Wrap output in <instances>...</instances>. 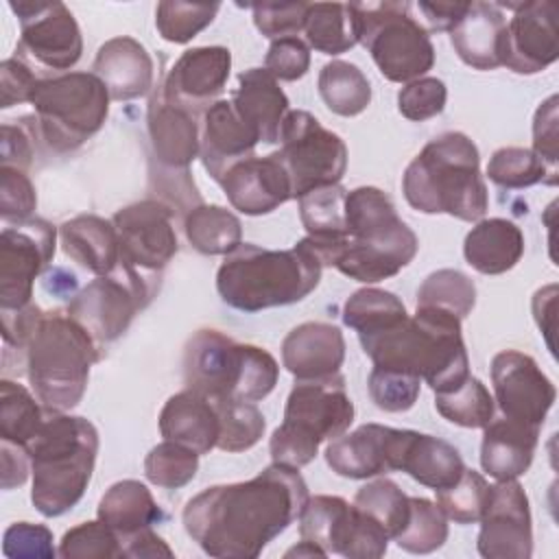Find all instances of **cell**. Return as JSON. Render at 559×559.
Returning <instances> with one entry per match:
<instances>
[{
    "mask_svg": "<svg viewBox=\"0 0 559 559\" xmlns=\"http://www.w3.org/2000/svg\"><path fill=\"white\" fill-rule=\"evenodd\" d=\"M98 343L68 312H41L26 343V373L37 400L66 413L74 408L85 389L92 365L100 358Z\"/></svg>",
    "mask_w": 559,
    "mask_h": 559,
    "instance_id": "obj_7",
    "label": "cell"
},
{
    "mask_svg": "<svg viewBox=\"0 0 559 559\" xmlns=\"http://www.w3.org/2000/svg\"><path fill=\"white\" fill-rule=\"evenodd\" d=\"M111 223L120 242V262L159 282V273L179 251L175 210L159 199H144L120 207Z\"/></svg>",
    "mask_w": 559,
    "mask_h": 559,
    "instance_id": "obj_15",
    "label": "cell"
},
{
    "mask_svg": "<svg viewBox=\"0 0 559 559\" xmlns=\"http://www.w3.org/2000/svg\"><path fill=\"white\" fill-rule=\"evenodd\" d=\"M0 461H2V489H13L26 483L31 472V456L26 448L0 439Z\"/></svg>",
    "mask_w": 559,
    "mask_h": 559,
    "instance_id": "obj_60",
    "label": "cell"
},
{
    "mask_svg": "<svg viewBox=\"0 0 559 559\" xmlns=\"http://www.w3.org/2000/svg\"><path fill=\"white\" fill-rule=\"evenodd\" d=\"M57 229L44 218L7 225L0 234V310L31 304L33 282L52 262Z\"/></svg>",
    "mask_w": 559,
    "mask_h": 559,
    "instance_id": "obj_16",
    "label": "cell"
},
{
    "mask_svg": "<svg viewBox=\"0 0 559 559\" xmlns=\"http://www.w3.org/2000/svg\"><path fill=\"white\" fill-rule=\"evenodd\" d=\"M146 129L153 157L157 159L159 170L168 175V183L175 181L183 192L199 199L194 181L190 179V164L201 153L197 114L170 103L159 87L148 100Z\"/></svg>",
    "mask_w": 559,
    "mask_h": 559,
    "instance_id": "obj_18",
    "label": "cell"
},
{
    "mask_svg": "<svg viewBox=\"0 0 559 559\" xmlns=\"http://www.w3.org/2000/svg\"><path fill=\"white\" fill-rule=\"evenodd\" d=\"M229 70V48L199 46L186 50L175 61L159 87L170 103L199 114L201 109H207L212 103H216V96L225 90Z\"/></svg>",
    "mask_w": 559,
    "mask_h": 559,
    "instance_id": "obj_23",
    "label": "cell"
},
{
    "mask_svg": "<svg viewBox=\"0 0 559 559\" xmlns=\"http://www.w3.org/2000/svg\"><path fill=\"white\" fill-rule=\"evenodd\" d=\"M419 11L428 22L430 31H450L467 11L469 2H426L421 0Z\"/></svg>",
    "mask_w": 559,
    "mask_h": 559,
    "instance_id": "obj_62",
    "label": "cell"
},
{
    "mask_svg": "<svg viewBox=\"0 0 559 559\" xmlns=\"http://www.w3.org/2000/svg\"><path fill=\"white\" fill-rule=\"evenodd\" d=\"M417 306L441 308L463 321L476 306V286L456 269H439L421 282L417 290Z\"/></svg>",
    "mask_w": 559,
    "mask_h": 559,
    "instance_id": "obj_46",
    "label": "cell"
},
{
    "mask_svg": "<svg viewBox=\"0 0 559 559\" xmlns=\"http://www.w3.org/2000/svg\"><path fill=\"white\" fill-rule=\"evenodd\" d=\"M37 205L35 186L26 170L2 166L0 168V216L7 225L24 223L33 218Z\"/></svg>",
    "mask_w": 559,
    "mask_h": 559,
    "instance_id": "obj_53",
    "label": "cell"
},
{
    "mask_svg": "<svg viewBox=\"0 0 559 559\" xmlns=\"http://www.w3.org/2000/svg\"><path fill=\"white\" fill-rule=\"evenodd\" d=\"M218 183L231 207L247 216L269 214L293 199L288 173L275 153L234 164Z\"/></svg>",
    "mask_w": 559,
    "mask_h": 559,
    "instance_id": "obj_24",
    "label": "cell"
},
{
    "mask_svg": "<svg viewBox=\"0 0 559 559\" xmlns=\"http://www.w3.org/2000/svg\"><path fill=\"white\" fill-rule=\"evenodd\" d=\"M231 103L238 116L255 131L262 144L280 142L282 124L290 111V103L269 70L251 68L240 72Z\"/></svg>",
    "mask_w": 559,
    "mask_h": 559,
    "instance_id": "obj_29",
    "label": "cell"
},
{
    "mask_svg": "<svg viewBox=\"0 0 559 559\" xmlns=\"http://www.w3.org/2000/svg\"><path fill=\"white\" fill-rule=\"evenodd\" d=\"M304 31L308 44L323 55H341L358 44L349 9L341 2H310Z\"/></svg>",
    "mask_w": 559,
    "mask_h": 559,
    "instance_id": "obj_41",
    "label": "cell"
},
{
    "mask_svg": "<svg viewBox=\"0 0 559 559\" xmlns=\"http://www.w3.org/2000/svg\"><path fill=\"white\" fill-rule=\"evenodd\" d=\"M183 231L192 249L203 255H227L242 238V225L234 212L221 205L199 203L188 210Z\"/></svg>",
    "mask_w": 559,
    "mask_h": 559,
    "instance_id": "obj_36",
    "label": "cell"
},
{
    "mask_svg": "<svg viewBox=\"0 0 559 559\" xmlns=\"http://www.w3.org/2000/svg\"><path fill=\"white\" fill-rule=\"evenodd\" d=\"M122 557L140 559V557H173V548L151 528L138 531L124 539H120Z\"/></svg>",
    "mask_w": 559,
    "mask_h": 559,
    "instance_id": "obj_61",
    "label": "cell"
},
{
    "mask_svg": "<svg viewBox=\"0 0 559 559\" xmlns=\"http://www.w3.org/2000/svg\"><path fill=\"white\" fill-rule=\"evenodd\" d=\"M513 11L504 31L502 66L515 74H537L557 61V7L548 0L500 4Z\"/></svg>",
    "mask_w": 559,
    "mask_h": 559,
    "instance_id": "obj_22",
    "label": "cell"
},
{
    "mask_svg": "<svg viewBox=\"0 0 559 559\" xmlns=\"http://www.w3.org/2000/svg\"><path fill=\"white\" fill-rule=\"evenodd\" d=\"M557 94L548 96L535 111L533 120V151L552 168H557Z\"/></svg>",
    "mask_w": 559,
    "mask_h": 559,
    "instance_id": "obj_58",
    "label": "cell"
},
{
    "mask_svg": "<svg viewBox=\"0 0 559 559\" xmlns=\"http://www.w3.org/2000/svg\"><path fill=\"white\" fill-rule=\"evenodd\" d=\"M9 7L20 20V52L50 70H70L81 59V28L63 2L17 0Z\"/></svg>",
    "mask_w": 559,
    "mask_h": 559,
    "instance_id": "obj_17",
    "label": "cell"
},
{
    "mask_svg": "<svg viewBox=\"0 0 559 559\" xmlns=\"http://www.w3.org/2000/svg\"><path fill=\"white\" fill-rule=\"evenodd\" d=\"M258 142L255 131L238 116L231 100H216L203 111L199 157L214 181H221L234 164L251 157Z\"/></svg>",
    "mask_w": 559,
    "mask_h": 559,
    "instance_id": "obj_25",
    "label": "cell"
},
{
    "mask_svg": "<svg viewBox=\"0 0 559 559\" xmlns=\"http://www.w3.org/2000/svg\"><path fill=\"white\" fill-rule=\"evenodd\" d=\"M487 177L507 190H522L535 183L557 186V168L548 166L533 148L524 146L498 148L487 164Z\"/></svg>",
    "mask_w": 559,
    "mask_h": 559,
    "instance_id": "obj_40",
    "label": "cell"
},
{
    "mask_svg": "<svg viewBox=\"0 0 559 559\" xmlns=\"http://www.w3.org/2000/svg\"><path fill=\"white\" fill-rule=\"evenodd\" d=\"M314 555L328 557V552H325L321 546H317V544H312V542H308V539H301L297 546H293L290 550H286V557H314Z\"/></svg>",
    "mask_w": 559,
    "mask_h": 559,
    "instance_id": "obj_64",
    "label": "cell"
},
{
    "mask_svg": "<svg viewBox=\"0 0 559 559\" xmlns=\"http://www.w3.org/2000/svg\"><path fill=\"white\" fill-rule=\"evenodd\" d=\"M354 507L378 522L389 539L402 533L411 515V496H406L397 483L389 478H376L362 485L354 496Z\"/></svg>",
    "mask_w": 559,
    "mask_h": 559,
    "instance_id": "obj_43",
    "label": "cell"
},
{
    "mask_svg": "<svg viewBox=\"0 0 559 559\" xmlns=\"http://www.w3.org/2000/svg\"><path fill=\"white\" fill-rule=\"evenodd\" d=\"M221 421L216 448L223 452H245L253 448L266 428V419L253 402L214 400Z\"/></svg>",
    "mask_w": 559,
    "mask_h": 559,
    "instance_id": "obj_44",
    "label": "cell"
},
{
    "mask_svg": "<svg viewBox=\"0 0 559 559\" xmlns=\"http://www.w3.org/2000/svg\"><path fill=\"white\" fill-rule=\"evenodd\" d=\"M507 20L496 2H469L463 17L450 28V41L461 61L474 70L502 66Z\"/></svg>",
    "mask_w": 559,
    "mask_h": 559,
    "instance_id": "obj_28",
    "label": "cell"
},
{
    "mask_svg": "<svg viewBox=\"0 0 559 559\" xmlns=\"http://www.w3.org/2000/svg\"><path fill=\"white\" fill-rule=\"evenodd\" d=\"M463 469L465 463L452 443L417 430L411 432L400 472H406L419 485L437 491L454 485Z\"/></svg>",
    "mask_w": 559,
    "mask_h": 559,
    "instance_id": "obj_35",
    "label": "cell"
},
{
    "mask_svg": "<svg viewBox=\"0 0 559 559\" xmlns=\"http://www.w3.org/2000/svg\"><path fill=\"white\" fill-rule=\"evenodd\" d=\"M352 421L354 404L341 373L297 380L284 406V421L271 435V459L299 469L317 456L323 441L341 437Z\"/></svg>",
    "mask_w": 559,
    "mask_h": 559,
    "instance_id": "obj_9",
    "label": "cell"
},
{
    "mask_svg": "<svg viewBox=\"0 0 559 559\" xmlns=\"http://www.w3.org/2000/svg\"><path fill=\"white\" fill-rule=\"evenodd\" d=\"M406 317V308L397 295L371 286L352 293L343 306V323L352 328L358 338L380 334Z\"/></svg>",
    "mask_w": 559,
    "mask_h": 559,
    "instance_id": "obj_38",
    "label": "cell"
},
{
    "mask_svg": "<svg viewBox=\"0 0 559 559\" xmlns=\"http://www.w3.org/2000/svg\"><path fill=\"white\" fill-rule=\"evenodd\" d=\"M448 100L445 83L437 76H421L406 83L397 94V109L413 122H424L443 111Z\"/></svg>",
    "mask_w": 559,
    "mask_h": 559,
    "instance_id": "obj_52",
    "label": "cell"
},
{
    "mask_svg": "<svg viewBox=\"0 0 559 559\" xmlns=\"http://www.w3.org/2000/svg\"><path fill=\"white\" fill-rule=\"evenodd\" d=\"M33 164V138L22 124H2V166L26 170Z\"/></svg>",
    "mask_w": 559,
    "mask_h": 559,
    "instance_id": "obj_59",
    "label": "cell"
},
{
    "mask_svg": "<svg viewBox=\"0 0 559 559\" xmlns=\"http://www.w3.org/2000/svg\"><path fill=\"white\" fill-rule=\"evenodd\" d=\"M323 264L299 240L293 249L240 242L216 271L221 299L242 312H260L306 299L321 282Z\"/></svg>",
    "mask_w": 559,
    "mask_h": 559,
    "instance_id": "obj_5",
    "label": "cell"
},
{
    "mask_svg": "<svg viewBox=\"0 0 559 559\" xmlns=\"http://www.w3.org/2000/svg\"><path fill=\"white\" fill-rule=\"evenodd\" d=\"M555 297H557V284H548L539 288L533 297V314L539 325V330L546 334L548 347L552 349V332H555Z\"/></svg>",
    "mask_w": 559,
    "mask_h": 559,
    "instance_id": "obj_63",
    "label": "cell"
},
{
    "mask_svg": "<svg viewBox=\"0 0 559 559\" xmlns=\"http://www.w3.org/2000/svg\"><path fill=\"white\" fill-rule=\"evenodd\" d=\"M345 360L343 332L323 321H306L282 341V362L297 380H314L338 373Z\"/></svg>",
    "mask_w": 559,
    "mask_h": 559,
    "instance_id": "obj_26",
    "label": "cell"
},
{
    "mask_svg": "<svg viewBox=\"0 0 559 559\" xmlns=\"http://www.w3.org/2000/svg\"><path fill=\"white\" fill-rule=\"evenodd\" d=\"M94 74L105 83L111 100H133L153 87L155 66L148 50L133 37L107 39L92 63Z\"/></svg>",
    "mask_w": 559,
    "mask_h": 559,
    "instance_id": "obj_27",
    "label": "cell"
},
{
    "mask_svg": "<svg viewBox=\"0 0 559 559\" xmlns=\"http://www.w3.org/2000/svg\"><path fill=\"white\" fill-rule=\"evenodd\" d=\"M310 2H258L251 4L258 31L269 39L290 37L306 26Z\"/></svg>",
    "mask_w": 559,
    "mask_h": 559,
    "instance_id": "obj_54",
    "label": "cell"
},
{
    "mask_svg": "<svg viewBox=\"0 0 559 559\" xmlns=\"http://www.w3.org/2000/svg\"><path fill=\"white\" fill-rule=\"evenodd\" d=\"M159 282H153L135 269L120 266L92 280L68 304V314L74 317L98 345L120 338L133 317L151 301Z\"/></svg>",
    "mask_w": 559,
    "mask_h": 559,
    "instance_id": "obj_13",
    "label": "cell"
},
{
    "mask_svg": "<svg viewBox=\"0 0 559 559\" xmlns=\"http://www.w3.org/2000/svg\"><path fill=\"white\" fill-rule=\"evenodd\" d=\"M310 68V48L297 37H280L273 39L269 52L264 57V70H269L277 81H297Z\"/></svg>",
    "mask_w": 559,
    "mask_h": 559,
    "instance_id": "obj_55",
    "label": "cell"
},
{
    "mask_svg": "<svg viewBox=\"0 0 559 559\" xmlns=\"http://www.w3.org/2000/svg\"><path fill=\"white\" fill-rule=\"evenodd\" d=\"M358 44H362L380 74L393 83L421 79L435 63L428 28L411 15V2H352Z\"/></svg>",
    "mask_w": 559,
    "mask_h": 559,
    "instance_id": "obj_10",
    "label": "cell"
},
{
    "mask_svg": "<svg viewBox=\"0 0 559 559\" xmlns=\"http://www.w3.org/2000/svg\"><path fill=\"white\" fill-rule=\"evenodd\" d=\"M159 432L164 439L183 443L199 454L216 448L221 421L214 400L183 389L170 395L159 413Z\"/></svg>",
    "mask_w": 559,
    "mask_h": 559,
    "instance_id": "obj_30",
    "label": "cell"
},
{
    "mask_svg": "<svg viewBox=\"0 0 559 559\" xmlns=\"http://www.w3.org/2000/svg\"><path fill=\"white\" fill-rule=\"evenodd\" d=\"M345 227L347 238L336 247L330 266L356 282L373 284L397 275L419 249L415 231L376 186L347 192Z\"/></svg>",
    "mask_w": 559,
    "mask_h": 559,
    "instance_id": "obj_4",
    "label": "cell"
},
{
    "mask_svg": "<svg viewBox=\"0 0 559 559\" xmlns=\"http://www.w3.org/2000/svg\"><path fill=\"white\" fill-rule=\"evenodd\" d=\"M483 430L480 465L491 478L513 480L531 467L539 441V428L500 417L491 419Z\"/></svg>",
    "mask_w": 559,
    "mask_h": 559,
    "instance_id": "obj_31",
    "label": "cell"
},
{
    "mask_svg": "<svg viewBox=\"0 0 559 559\" xmlns=\"http://www.w3.org/2000/svg\"><path fill=\"white\" fill-rule=\"evenodd\" d=\"M39 79L20 57H9L0 66V107L9 109L17 103H31Z\"/></svg>",
    "mask_w": 559,
    "mask_h": 559,
    "instance_id": "obj_57",
    "label": "cell"
},
{
    "mask_svg": "<svg viewBox=\"0 0 559 559\" xmlns=\"http://www.w3.org/2000/svg\"><path fill=\"white\" fill-rule=\"evenodd\" d=\"M369 397L371 402L386 413H404L415 406L421 389V380L391 369L373 367L369 373Z\"/></svg>",
    "mask_w": 559,
    "mask_h": 559,
    "instance_id": "obj_51",
    "label": "cell"
},
{
    "mask_svg": "<svg viewBox=\"0 0 559 559\" xmlns=\"http://www.w3.org/2000/svg\"><path fill=\"white\" fill-rule=\"evenodd\" d=\"M319 94L325 107L343 118L362 114L371 103V85L365 72L349 63L334 59L319 72Z\"/></svg>",
    "mask_w": 559,
    "mask_h": 559,
    "instance_id": "obj_37",
    "label": "cell"
},
{
    "mask_svg": "<svg viewBox=\"0 0 559 559\" xmlns=\"http://www.w3.org/2000/svg\"><path fill=\"white\" fill-rule=\"evenodd\" d=\"M221 4H192L179 0H164L155 9V26L166 41L188 44L205 26H210L218 13Z\"/></svg>",
    "mask_w": 559,
    "mask_h": 559,
    "instance_id": "obj_49",
    "label": "cell"
},
{
    "mask_svg": "<svg viewBox=\"0 0 559 559\" xmlns=\"http://www.w3.org/2000/svg\"><path fill=\"white\" fill-rule=\"evenodd\" d=\"M308 498L299 469L271 463L251 480L203 489L181 518L205 555L253 559L301 515Z\"/></svg>",
    "mask_w": 559,
    "mask_h": 559,
    "instance_id": "obj_1",
    "label": "cell"
},
{
    "mask_svg": "<svg viewBox=\"0 0 559 559\" xmlns=\"http://www.w3.org/2000/svg\"><path fill=\"white\" fill-rule=\"evenodd\" d=\"M2 550L7 557H55L52 533L41 524L15 522L4 531Z\"/></svg>",
    "mask_w": 559,
    "mask_h": 559,
    "instance_id": "obj_56",
    "label": "cell"
},
{
    "mask_svg": "<svg viewBox=\"0 0 559 559\" xmlns=\"http://www.w3.org/2000/svg\"><path fill=\"white\" fill-rule=\"evenodd\" d=\"M299 537L321 546L328 555L349 559H378L389 546L384 528L341 496L308 498L299 515Z\"/></svg>",
    "mask_w": 559,
    "mask_h": 559,
    "instance_id": "obj_14",
    "label": "cell"
},
{
    "mask_svg": "<svg viewBox=\"0 0 559 559\" xmlns=\"http://www.w3.org/2000/svg\"><path fill=\"white\" fill-rule=\"evenodd\" d=\"M277 378V360L266 349L236 343L218 330H199L186 343V389L210 400L258 402L275 389Z\"/></svg>",
    "mask_w": 559,
    "mask_h": 559,
    "instance_id": "obj_8",
    "label": "cell"
},
{
    "mask_svg": "<svg viewBox=\"0 0 559 559\" xmlns=\"http://www.w3.org/2000/svg\"><path fill=\"white\" fill-rule=\"evenodd\" d=\"M109 92L94 72H63L39 79L31 105L41 140L55 153L83 146L107 120Z\"/></svg>",
    "mask_w": 559,
    "mask_h": 559,
    "instance_id": "obj_11",
    "label": "cell"
},
{
    "mask_svg": "<svg viewBox=\"0 0 559 559\" xmlns=\"http://www.w3.org/2000/svg\"><path fill=\"white\" fill-rule=\"evenodd\" d=\"M50 408H41L31 391L13 380H0V439L28 448L46 421Z\"/></svg>",
    "mask_w": 559,
    "mask_h": 559,
    "instance_id": "obj_39",
    "label": "cell"
},
{
    "mask_svg": "<svg viewBox=\"0 0 559 559\" xmlns=\"http://www.w3.org/2000/svg\"><path fill=\"white\" fill-rule=\"evenodd\" d=\"M26 452L33 474V507L46 518H59L76 507L90 485L98 430L85 417L48 411Z\"/></svg>",
    "mask_w": 559,
    "mask_h": 559,
    "instance_id": "obj_6",
    "label": "cell"
},
{
    "mask_svg": "<svg viewBox=\"0 0 559 559\" xmlns=\"http://www.w3.org/2000/svg\"><path fill=\"white\" fill-rule=\"evenodd\" d=\"M448 539V518L428 498L411 496V515L406 526L393 542L413 555H428L441 548Z\"/></svg>",
    "mask_w": 559,
    "mask_h": 559,
    "instance_id": "obj_45",
    "label": "cell"
},
{
    "mask_svg": "<svg viewBox=\"0 0 559 559\" xmlns=\"http://www.w3.org/2000/svg\"><path fill=\"white\" fill-rule=\"evenodd\" d=\"M435 408L443 419L463 428H485L496 413L487 386L472 373L454 389L435 393Z\"/></svg>",
    "mask_w": 559,
    "mask_h": 559,
    "instance_id": "obj_42",
    "label": "cell"
},
{
    "mask_svg": "<svg viewBox=\"0 0 559 559\" xmlns=\"http://www.w3.org/2000/svg\"><path fill=\"white\" fill-rule=\"evenodd\" d=\"M476 546L487 559H528L533 555L528 498L515 478L489 485Z\"/></svg>",
    "mask_w": 559,
    "mask_h": 559,
    "instance_id": "obj_20",
    "label": "cell"
},
{
    "mask_svg": "<svg viewBox=\"0 0 559 559\" xmlns=\"http://www.w3.org/2000/svg\"><path fill=\"white\" fill-rule=\"evenodd\" d=\"M277 159L288 173L293 199L312 188L341 183L347 168V146L310 111L290 109L280 133Z\"/></svg>",
    "mask_w": 559,
    "mask_h": 559,
    "instance_id": "obj_12",
    "label": "cell"
},
{
    "mask_svg": "<svg viewBox=\"0 0 559 559\" xmlns=\"http://www.w3.org/2000/svg\"><path fill=\"white\" fill-rule=\"evenodd\" d=\"M493 395L502 417L542 428L555 404L557 389L539 365L518 349L498 352L491 360Z\"/></svg>",
    "mask_w": 559,
    "mask_h": 559,
    "instance_id": "obj_19",
    "label": "cell"
},
{
    "mask_svg": "<svg viewBox=\"0 0 559 559\" xmlns=\"http://www.w3.org/2000/svg\"><path fill=\"white\" fill-rule=\"evenodd\" d=\"M63 559H109L122 557L120 537L100 520L83 522L63 533L59 544Z\"/></svg>",
    "mask_w": 559,
    "mask_h": 559,
    "instance_id": "obj_50",
    "label": "cell"
},
{
    "mask_svg": "<svg viewBox=\"0 0 559 559\" xmlns=\"http://www.w3.org/2000/svg\"><path fill=\"white\" fill-rule=\"evenodd\" d=\"M489 500V483L474 469H463L461 478L445 487L437 489V507L448 520L456 524L480 522Z\"/></svg>",
    "mask_w": 559,
    "mask_h": 559,
    "instance_id": "obj_48",
    "label": "cell"
},
{
    "mask_svg": "<svg viewBox=\"0 0 559 559\" xmlns=\"http://www.w3.org/2000/svg\"><path fill=\"white\" fill-rule=\"evenodd\" d=\"M63 253L96 277L120 266V242L111 221L96 214H79L59 227Z\"/></svg>",
    "mask_w": 559,
    "mask_h": 559,
    "instance_id": "obj_32",
    "label": "cell"
},
{
    "mask_svg": "<svg viewBox=\"0 0 559 559\" xmlns=\"http://www.w3.org/2000/svg\"><path fill=\"white\" fill-rule=\"evenodd\" d=\"M413 430L362 424L349 435L332 439L325 448V463L345 478H371L402 467V456Z\"/></svg>",
    "mask_w": 559,
    "mask_h": 559,
    "instance_id": "obj_21",
    "label": "cell"
},
{
    "mask_svg": "<svg viewBox=\"0 0 559 559\" xmlns=\"http://www.w3.org/2000/svg\"><path fill=\"white\" fill-rule=\"evenodd\" d=\"M360 345L373 367L411 373L435 393H445L469 376L461 319L441 308L417 306L413 317L360 338Z\"/></svg>",
    "mask_w": 559,
    "mask_h": 559,
    "instance_id": "obj_2",
    "label": "cell"
},
{
    "mask_svg": "<svg viewBox=\"0 0 559 559\" xmlns=\"http://www.w3.org/2000/svg\"><path fill=\"white\" fill-rule=\"evenodd\" d=\"M524 253V234L509 218H480L463 242V255L483 275L511 271Z\"/></svg>",
    "mask_w": 559,
    "mask_h": 559,
    "instance_id": "obj_33",
    "label": "cell"
},
{
    "mask_svg": "<svg viewBox=\"0 0 559 559\" xmlns=\"http://www.w3.org/2000/svg\"><path fill=\"white\" fill-rule=\"evenodd\" d=\"M199 452L192 448L164 439L144 459V476L148 483L164 489H179L188 485L199 469Z\"/></svg>",
    "mask_w": 559,
    "mask_h": 559,
    "instance_id": "obj_47",
    "label": "cell"
},
{
    "mask_svg": "<svg viewBox=\"0 0 559 559\" xmlns=\"http://www.w3.org/2000/svg\"><path fill=\"white\" fill-rule=\"evenodd\" d=\"M164 518L151 489L133 478L114 483L98 502V520L105 522L120 539L151 528Z\"/></svg>",
    "mask_w": 559,
    "mask_h": 559,
    "instance_id": "obj_34",
    "label": "cell"
},
{
    "mask_svg": "<svg viewBox=\"0 0 559 559\" xmlns=\"http://www.w3.org/2000/svg\"><path fill=\"white\" fill-rule=\"evenodd\" d=\"M402 192L417 212L467 223H478L489 207L478 148L461 131L441 133L417 153L404 170Z\"/></svg>",
    "mask_w": 559,
    "mask_h": 559,
    "instance_id": "obj_3",
    "label": "cell"
}]
</instances>
